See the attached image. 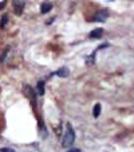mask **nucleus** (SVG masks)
I'll use <instances>...</instances> for the list:
<instances>
[{
  "instance_id": "3",
  "label": "nucleus",
  "mask_w": 134,
  "mask_h": 152,
  "mask_svg": "<svg viewBox=\"0 0 134 152\" xmlns=\"http://www.w3.org/2000/svg\"><path fill=\"white\" fill-rule=\"evenodd\" d=\"M14 4H15V14H16V15H22V14H23V10H24V6H26V1H24V0H15Z\"/></svg>"
},
{
  "instance_id": "11",
  "label": "nucleus",
  "mask_w": 134,
  "mask_h": 152,
  "mask_svg": "<svg viewBox=\"0 0 134 152\" xmlns=\"http://www.w3.org/2000/svg\"><path fill=\"white\" fill-rule=\"evenodd\" d=\"M0 152H14V149H9V148H7V149H6V148H3Z\"/></svg>"
},
{
  "instance_id": "10",
  "label": "nucleus",
  "mask_w": 134,
  "mask_h": 152,
  "mask_svg": "<svg viewBox=\"0 0 134 152\" xmlns=\"http://www.w3.org/2000/svg\"><path fill=\"white\" fill-rule=\"evenodd\" d=\"M6 55H7V50H4L3 54H1V57H0V63L3 62V59H4V57H6Z\"/></svg>"
},
{
  "instance_id": "13",
  "label": "nucleus",
  "mask_w": 134,
  "mask_h": 152,
  "mask_svg": "<svg viewBox=\"0 0 134 152\" xmlns=\"http://www.w3.org/2000/svg\"><path fill=\"white\" fill-rule=\"evenodd\" d=\"M6 3H7V1H3V3H0V10H1L4 6H6Z\"/></svg>"
},
{
  "instance_id": "2",
  "label": "nucleus",
  "mask_w": 134,
  "mask_h": 152,
  "mask_svg": "<svg viewBox=\"0 0 134 152\" xmlns=\"http://www.w3.org/2000/svg\"><path fill=\"white\" fill-rule=\"evenodd\" d=\"M107 18H109V12L106 10H103V11H98L93 16V20H95V22H105Z\"/></svg>"
},
{
  "instance_id": "4",
  "label": "nucleus",
  "mask_w": 134,
  "mask_h": 152,
  "mask_svg": "<svg viewBox=\"0 0 134 152\" xmlns=\"http://www.w3.org/2000/svg\"><path fill=\"white\" fill-rule=\"evenodd\" d=\"M52 10V4L49 3V1H44V3H42V6H40V12L42 14H47V12H50Z\"/></svg>"
},
{
  "instance_id": "7",
  "label": "nucleus",
  "mask_w": 134,
  "mask_h": 152,
  "mask_svg": "<svg viewBox=\"0 0 134 152\" xmlns=\"http://www.w3.org/2000/svg\"><path fill=\"white\" fill-rule=\"evenodd\" d=\"M36 93L39 96H43L44 94V81H39L36 85Z\"/></svg>"
},
{
  "instance_id": "5",
  "label": "nucleus",
  "mask_w": 134,
  "mask_h": 152,
  "mask_svg": "<svg viewBox=\"0 0 134 152\" xmlns=\"http://www.w3.org/2000/svg\"><path fill=\"white\" fill-rule=\"evenodd\" d=\"M103 35V28H95L90 32V38L95 39V38H101Z\"/></svg>"
},
{
  "instance_id": "6",
  "label": "nucleus",
  "mask_w": 134,
  "mask_h": 152,
  "mask_svg": "<svg viewBox=\"0 0 134 152\" xmlns=\"http://www.w3.org/2000/svg\"><path fill=\"white\" fill-rule=\"evenodd\" d=\"M55 74L59 75V77H62V78H66V77H69L70 70L67 69V67H62V69H59L56 73H55Z\"/></svg>"
},
{
  "instance_id": "8",
  "label": "nucleus",
  "mask_w": 134,
  "mask_h": 152,
  "mask_svg": "<svg viewBox=\"0 0 134 152\" xmlns=\"http://www.w3.org/2000/svg\"><path fill=\"white\" fill-rule=\"evenodd\" d=\"M93 115H94L95 118L99 117V115H101V104H95L94 105V108H93Z\"/></svg>"
},
{
  "instance_id": "12",
  "label": "nucleus",
  "mask_w": 134,
  "mask_h": 152,
  "mask_svg": "<svg viewBox=\"0 0 134 152\" xmlns=\"http://www.w3.org/2000/svg\"><path fill=\"white\" fill-rule=\"evenodd\" d=\"M69 152H80V149H78V148H74V149H70Z\"/></svg>"
},
{
  "instance_id": "9",
  "label": "nucleus",
  "mask_w": 134,
  "mask_h": 152,
  "mask_svg": "<svg viewBox=\"0 0 134 152\" xmlns=\"http://www.w3.org/2000/svg\"><path fill=\"white\" fill-rule=\"evenodd\" d=\"M7 20H8V18H7V15H6V16H3V18H1V23H0V28H1V30L4 28V26H6V23H7Z\"/></svg>"
},
{
  "instance_id": "1",
  "label": "nucleus",
  "mask_w": 134,
  "mask_h": 152,
  "mask_svg": "<svg viewBox=\"0 0 134 152\" xmlns=\"http://www.w3.org/2000/svg\"><path fill=\"white\" fill-rule=\"evenodd\" d=\"M74 141H75V132H74V129H72V126L70 124H67V129H66V133L63 136L62 145L64 148H69V147H71L74 144Z\"/></svg>"
}]
</instances>
